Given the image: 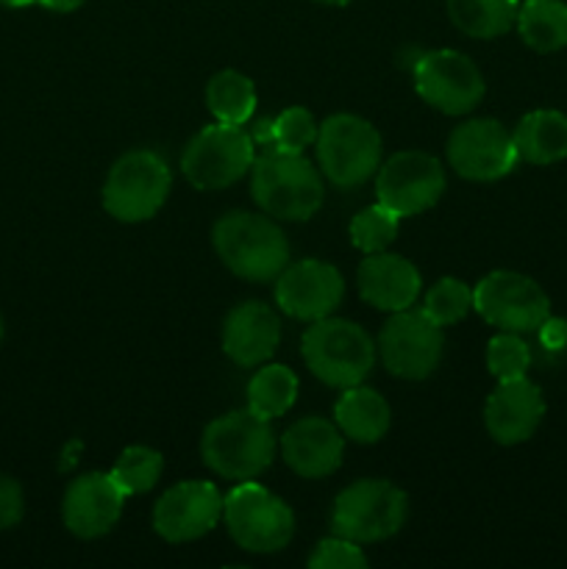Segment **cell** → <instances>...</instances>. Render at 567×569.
Listing matches in <instances>:
<instances>
[{
  "mask_svg": "<svg viewBox=\"0 0 567 569\" xmlns=\"http://www.w3.org/2000/svg\"><path fill=\"white\" fill-rule=\"evenodd\" d=\"M217 256L233 276L245 281H276L289 264V242L281 228L265 214L228 211L211 231Z\"/></svg>",
  "mask_w": 567,
  "mask_h": 569,
  "instance_id": "obj_1",
  "label": "cell"
},
{
  "mask_svg": "<svg viewBox=\"0 0 567 569\" xmlns=\"http://www.w3.org/2000/svg\"><path fill=\"white\" fill-rule=\"evenodd\" d=\"M206 467L228 481H253L276 459V433L270 420L250 409L228 411L209 422L200 439Z\"/></svg>",
  "mask_w": 567,
  "mask_h": 569,
  "instance_id": "obj_2",
  "label": "cell"
},
{
  "mask_svg": "<svg viewBox=\"0 0 567 569\" xmlns=\"http://www.w3.org/2000/svg\"><path fill=\"white\" fill-rule=\"evenodd\" d=\"M250 170H253L250 192L265 214L300 222L311 220L320 211L326 187H322V176L309 159H304V153L265 150Z\"/></svg>",
  "mask_w": 567,
  "mask_h": 569,
  "instance_id": "obj_3",
  "label": "cell"
},
{
  "mask_svg": "<svg viewBox=\"0 0 567 569\" xmlns=\"http://www.w3.org/2000/svg\"><path fill=\"white\" fill-rule=\"evenodd\" d=\"M378 345L370 333L350 320L322 317L304 333L300 353L311 376L337 389L356 387L370 376Z\"/></svg>",
  "mask_w": 567,
  "mask_h": 569,
  "instance_id": "obj_4",
  "label": "cell"
},
{
  "mask_svg": "<svg viewBox=\"0 0 567 569\" xmlns=\"http://www.w3.org/2000/svg\"><path fill=\"white\" fill-rule=\"evenodd\" d=\"M409 517V498L395 483L381 478H365L334 500L331 531L354 542H384L404 528Z\"/></svg>",
  "mask_w": 567,
  "mask_h": 569,
  "instance_id": "obj_5",
  "label": "cell"
},
{
  "mask_svg": "<svg viewBox=\"0 0 567 569\" xmlns=\"http://www.w3.org/2000/svg\"><path fill=\"white\" fill-rule=\"evenodd\" d=\"M320 172L339 189L370 181L381 164V133L372 122L356 114H331L317 131Z\"/></svg>",
  "mask_w": 567,
  "mask_h": 569,
  "instance_id": "obj_6",
  "label": "cell"
},
{
  "mask_svg": "<svg viewBox=\"0 0 567 569\" xmlns=\"http://www.w3.org/2000/svg\"><path fill=\"white\" fill-rule=\"evenodd\" d=\"M222 520L233 542L248 553H278L295 533V515L278 495L253 481H239L222 500Z\"/></svg>",
  "mask_w": 567,
  "mask_h": 569,
  "instance_id": "obj_7",
  "label": "cell"
},
{
  "mask_svg": "<svg viewBox=\"0 0 567 569\" xmlns=\"http://www.w3.org/2000/svg\"><path fill=\"white\" fill-rule=\"evenodd\" d=\"M170 187V167L159 153L131 150L109 170L103 183V209L120 222H145L159 214Z\"/></svg>",
  "mask_w": 567,
  "mask_h": 569,
  "instance_id": "obj_8",
  "label": "cell"
},
{
  "mask_svg": "<svg viewBox=\"0 0 567 569\" xmlns=\"http://www.w3.org/2000/svg\"><path fill=\"white\" fill-rule=\"evenodd\" d=\"M256 144L242 126L215 122L195 133L183 148L181 170L200 192H215L237 183L253 167Z\"/></svg>",
  "mask_w": 567,
  "mask_h": 569,
  "instance_id": "obj_9",
  "label": "cell"
},
{
  "mask_svg": "<svg viewBox=\"0 0 567 569\" xmlns=\"http://www.w3.org/2000/svg\"><path fill=\"white\" fill-rule=\"evenodd\" d=\"M472 309L484 322L511 333L537 331L550 315V300L534 278L511 270H495L472 289Z\"/></svg>",
  "mask_w": 567,
  "mask_h": 569,
  "instance_id": "obj_10",
  "label": "cell"
},
{
  "mask_svg": "<svg viewBox=\"0 0 567 569\" xmlns=\"http://www.w3.org/2000/svg\"><path fill=\"white\" fill-rule=\"evenodd\" d=\"M442 328L428 320L422 309L392 311L378 333V353L384 367L406 381H422L431 376L442 359Z\"/></svg>",
  "mask_w": 567,
  "mask_h": 569,
  "instance_id": "obj_11",
  "label": "cell"
},
{
  "mask_svg": "<svg viewBox=\"0 0 567 569\" xmlns=\"http://www.w3.org/2000/svg\"><path fill=\"white\" fill-rule=\"evenodd\" d=\"M415 89L431 109L459 117L481 103L487 83L476 61L459 50H428L415 64Z\"/></svg>",
  "mask_w": 567,
  "mask_h": 569,
  "instance_id": "obj_12",
  "label": "cell"
},
{
  "mask_svg": "<svg viewBox=\"0 0 567 569\" xmlns=\"http://www.w3.org/2000/svg\"><path fill=\"white\" fill-rule=\"evenodd\" d=\"M445 192V170L439 159L422 150H400L378 167L376 198L398 217H415L431 209Z\"/></svg>",
  "mask_w": 567,
  "mask_h": 569,
  "instance_id": "obj_13",
  "label": "cell"
},
{
  "mask_svg": "<svg viewBox=\"0 0 567 569\" xmlns=\"http://www.w3.org/2000/svg\"><path fill=\"white\" fill-rule=\"evenodd\" d=\"M448 161L467 181H498L517 167L515 137L493 117H478L454 128L448 139Z\"/></svg>",
  "mask_w": 567,
  "mask_h": 569,
  "instance_id": "obj_14",
  "label": "cell"
},
{
  "mask_svg": "<svg viewBox=\"0 0 567 569\" xmlns=\"http://www.w3.org/2000/svg\"><path fill=\"white\" fill-rule=\"evenodd\" d=\"M345 298V278L334 264L304 259L287 264L276 278V303L287 317L315 322L331 317Z\"/></svg>",
  "mask_w": 567,
  "mask_h": 569,
  "instance_id": "obj_15",
  "label": "cell"
},
{
  "mask_svg": "<svg viewBox=\"0 0 567 569\" xmlns=\"http://www.w3.org/2000/svg\"><path fill=\"white\" fill-rule=\"evenodd\" d=\"M222 495L211 481H181L161 495L153 528L165 542L181 545L206 537L222 517Z\"/></svg>",
  "mask_w": 567,
  "mask_h": 569,
  "instance_id": "obj_16",
  "label": "cell"
},
{
  "mask_svg": "<svg viewBox=\"0 0 567 569\" xmlns=\"http://www.w3.org/2000/svg\"><path fill=\"white\" fill-rule=\"evenodd\" d=\"M545 417L543 389L526 376L498 381L484 406V426L498 445H520L537 433Z\"/></svg>",
  "mask_w": 567,
  "mask_h": 569,
  "instance_id": "obj_17",
  "label": "cell"
},
{
  "mask_svg": "<svg viewBox=\"0 0 567 569\" xmlns=\"http://www.w3.org/2000/svg\"><path fill=\"white\" fill-rule=\"evenodd\" d=\"M126 506V492L109 472H87L67 487L61 517L72 537L98 539L117 526Z\"/></svg>",
  "mask_w": 567,
  "mask_h": 569,
  "instance_id": "obj_18",
  "label": "cell"
},
{
  "mask_svg": "<svg viewBox=\"0 0 567 569\" xmlns=\"http://www.w3.org/2000/svg\"><path fill=\"white\" fill-rule=\"evenodd\" d=\"M281 453L295 476L326 478L342 465L345 437L334 422L322 417H306L287 428L281 439Z\"/></svg>",
  "mask_w": 567,
  "mask_h": 569,
  "instance_id": "obj_19",
  "label": "cell"
},
{
  "mask_svg": "<svg viewBox=\"0 0 567 569\" xmlns=\"http://www.w3.org/2000/svg\"><path fill=\"white\" fill-rule=\"evenodd\" d=\"M281 322L270 306L250 300L237 306L222 322V350L237 367H259L276 353Z\"/></svg>",
  "mask_w": 567,
  "mask_h": 569,
  "instance_id": "obj_20",
  "label": "cell"
},
{
  "mask_svg": "<svg viewBox=\"0 0 567 569\" xmlns=\"http://www.w3.org/2000/svg\"><path fill=\"white\" fill-rule=\"evenodd\" d=\"M356 283H359V295L365 298V303L392 315V311L415 306L422 278L409 259L381 250V253H367L356 272Z\"/></svg>",
  "mask_w": 567,
  "mask_h": 569,
  "instance_id": "obj_21",
  "label": "cell"
},
{
  "mask_svg": "<svg viewBox=\"0 0 567 569\" xmlns=\"http://www.w3.org/2000/svg\"><path fill=\"white\" fill-rule=\"evenodd\" d=\"M334 420L350 442L376 445L387 437L389 426H392V411L376 389L356 383L339 395L337 406H334Z\"/></svg>",
  "mask_w": 567,
  "mask_h": 569,
  "instance_id": "obj_22",
  "label": "cell"
},
{
  "mask_svg": "<svg viewBox=\"0 0 567 569\" xmlns=\"http://www.w3.org/2000/svg\"><path fill=\"white\" fill-rule=\"evenodd\" d=\"M520 161L528 164H556L567 159V114L556 109L528 111L511 131Z\"/></svg>",
  "mask_w": 567,
  "mask_h": 569,
  "instance_id": "obj_23",
  "label": "cell"
},
{
  "mask_svg": "<svg viewBox=\"0 0 567 569\" xmlns=\"http://www.w3.org/2000/svg\"><path fill=\"white\" fill-rule=\"evenodd\" d=\"M515 26L523 42L537 53H556L567 48L565 0H523Z\"/></svg>",
  "mask_w": 567,
  "mask_h": 569,
  "instance_id": "obj_24",
  "label": "cell"
},
{
  "mask_svg": "<svg viewBox=\"0 0 567 569\" xmlns=\"http://www.w3.org/2000/svg\"><path fill=\"white\" fill-rule=\"evenodd\" d=\"M520 0H448L450 22L472 39H495L511 31Z\"/></svg>",
  "mask_w": 567,
  "mask_h": 569,
  "instance_id": "obj_25",
  "label": "cell"
},
{
  "mask_svg": "<svg viewBox=\"0 0 567 569\" xmlns=\"http://www.w3.org/2000/svg\"><path fill=\"white\" fill-rule=\"evenodd\" d=\"M206 106L217 122L245 126L256 111V87L245 72L222 70L206 87Z\"/></svg>",
  "mask_w": 567,
  "mask_h": 569,
  "instance_id": "obj_26",
  "label": "cell"
},
{
  "mask_svg": "<svg viewBox=\"0 0 567 569\" xmlns=\"http://www.w3.org/2000/svg\"><path fill=\"white\" fill-rule=\"evenodd\" d=\"M295 398H298V378L284 365L261 367L248 383V409L265 420L287 415Z\"/></svg>",
  "mask_w": 567,
  "mask_h": 569,
  "instance_id": "obj_27",
  "label": "cell"
},
{
  "mask_svg": "<svg viewBox=\"0 0 567 569\" xmlns=\"http://www.w3.org/2000/svg\"><path fill=\"white\" fill-rule=\"evenodd\" d=\"M259 126L261 144L267 150H281V153H304L309 144L317 142V131H320L315 117L300 106H292V109L281 111L276 120H265Z\"/></svg>",
  "mask_w": 567,
  "mask_h": 569,
  "instance_id": "obj_28",
  "label": "cell"
},
{
  "mask_svg": "<svg viewBox=\"0 0 567 569\" xmlns=\"http://www.w3.org/2000/svg\"><path fill=\"white\" fill-rule=\"evenodd\" d=\"M161 470H165V459H161L159 450L131 445V448L122 450L109 476L126 492V498H131V495L150 492L161 478Z\"/></svg>",
  "mask_w": 567,
  "mask_h": 569,
  "instance_id": "obj_29",
  "label": "cell"
},
{
  "mask_svg": "<svg viewBox=\"0 0 567 569\" xmlns=\"http://www.w3.org/2000/svg\"><path fill=\"white\" fill-rule=\"evenodd\" d=\"M400 228V217L389 211L387 206L376 203L361 209L359 214L350 220V242L361 250V253H381L395 242Z\"/></svg>",
  "mask_w": 567,
  "mask_h": 569,
  "instance_id": "obj_30",
  "label": "cell"
},
{
  "mask_svg": "<svg viewBox=\"0 0 567 569\" xmlns=\"http://www.w3.org/2000/svg\"><path fill=\"white\" fill-rule=\"evenodd\" d=\"M470 311L472 289L467 283H461L459 278H442V281L434 283L426 295V303H422V315L431 322H437L439 328L465 320Z\"/></svg>",
  "mask_w": 567,
  "mask_h": 569,
  "instance_id": "obj_31",
  "label": "cell"
},
{
  "mask_svg": "<svg viewBox=\"0 0 567 569\" xmlns=\"http://www.w3.org/2000/svg\"><path fill=\"white\" fill-rule=\"evenodd\" d=\"M528 365H531V350H528V345L523 342L520 333L504 331L498 333V337L489 339L487 370L493 372L498 381L526 376Z\"/></svg>",
  "mask_w": 567,
  "mask_h": 569,
  "instance_id": "obj_32",
  "label": "cell"
},
{
  "mask_svg": "<svg viewBox=\"0 0 567 569\" xmlns=\"http://www.w3.org/2000/svg\"><path fill=\"white\" fill-rule=\"evenodd\" d=\"M306 565H309V569H365L367 556L361 553L359 542L334 533L331 539H322L317 545Z\"/></svg>",
  "mask_w": 567,
  "mask_h": 569,
  "instance_id": "obj_33",
  "label": "cell"
},
{
  "mask_svg": "<svg viewBox=\"0 0 567 569\" xmlns=\"http://www.w3.org/2000/svg\"><path fill=\"white\" fill-rule=\"evenodd\" d=\"M22 511H26V498L20 483L0 472V531L14 528L22 520Z\"/></svg>",
  "mask_w": 567,
  "mask_h": 569,
  "instance_id": "obj_34",
  "label": "cell"
},
{
  "mask_svg": "<svg viewBox=\"0 0 567 569\" xmlns=\"http://www.w3.org/2000/svg\"><path fill=\"white\" fill-rule=\"evenodd\" d=\"M537 333L545 350L559 353V350L567 348V320H561V317H545V322L537 328Z\"/></svg>",
  "mask_w": 567,
  "mask_h": 569,
  "instance_id": "obj_35",
  "label": "cell"
},
{
  "mask_svg": "<svg viewBox=\"0 0 567 569\" xmlns=\"http://www.w3.org/2000/svg\"><path fill=\"white\" fill-rule=\"evenodd\" d=\"M37 3L44 6V9H50V11H61V14H67V11L81 9L87 0H37Z\"/></svg>",
  "mask_w": 567,
  "mask_h": 569,
  "instance_id": "obj_36",
  "label": "cell"
},
{
  "mask_svg": "<svg viewBox=\"0 0 567 569\" xmlns=\"http://www.w3.org/2000/svg\"><path fill=\"white\" fill-rule=\"evenodd\" d=\"M37 0H0V6H9V9H22V6H31Z\"/></svg>",
  "mask_w": 567,
  "mask_h": 569,
  "instance_id": "obj_37",
  "label": "cell"
},
{
  "mask_svg": "<svg viewBox=\"0 0 567 569\" xmlns=\"http://www.w3.org/2000/svg\"><path fill=\"white\" fill-rule=\"evenodd\" d=\"M317 3H326V6H348L350 0H317Z\"/></svg>",
  "mask_w": 567,
  "mask_h": 569,
  "instance_id": "obj_38",
  "label": "cell"
},
{
  "mask_svg": "<svg viewBox=\"0 0 567 569\" xmlns=\"http://www.w3.org/2000/svg\"><path fill=\"white\" fill-rule=\"evenodd\" d=\"M0 342H3V317H0Z\"/></svg>",
  "mask_w": 567,
  "mask_h": 569,
  "instance_id": "obj_39",
  "label": "cell"
}]
</instances>
